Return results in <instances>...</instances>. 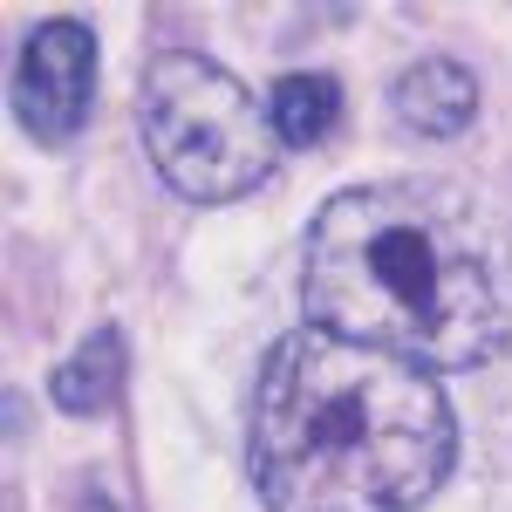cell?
Instances as JSON below:
<instances>
[{
	"label": "cell",
	"instance_id": "1",
	"mask_svg": "<svg viewBox=\"0 0 512 512\" xmlns=\"http://www.w3.org/2000/svg\"><path fill=\"white\" fill-rule=\"evenodd\" d=\"M301 308L431 376L485 369L512 349V246L451 178L349 185L308 226Z\"/></svg>",
	"mask_w": 512,
	"mask_h": 512
},
{
	"label": "cell",
	"instance_id": "2",
	"mask_svg": "<svg viewBox=\"0 0 512 512\" xmlns=\"http://www.w3.org/2000/svg\"><path fill=\"white\" fill-rule=\"evenodd\" d=\"M246 465L267 512H417L458 465V417L431 369L294 328L260 369Z\"/></svg>",
	"mask_w": 512,
	"mask_h": 512
},
{
	"label": "cell",
	"instance_id": "3",
	"mask_svg": "<svg viewBox=\"0 0 512 512\" xmlns=\"http://www.w3.org/2000/svg\"><path fill=\"white\" fill-rule=\"evenodd\" d=\"M137 123L158 178L192 205H233L260 192L280 164L274 110L212 55L171 48L144 69L137 89Z\"/></svg>",
	"mask_w": 512,
	"mask_h": 512
},
{
	"label": "cell",
	"instance_id": "4",
	"mask_svg": "<svg viewBox=\"0 0 512 512\" xmlns=\"http://www.w3.org/2000/svg\"><path fill=\"white\" fill-rule=\"evenodd\" d=\"M96 103V35L76 14H48L14 55V123L35 144H69Z\"/></svg>",
	"mask_w": 512,
	"mask_h": 512
},
{
	"label": "cell",
	"instance_id": "5",
	"mask_svg": "<svg viewBox=\"0 0 512 512\" xmlns=\"http://www.w3.org/2000/svg\"><path fill=\"white\" fill-rule=\"evenodd\" d=\"M390 117L410 130V137H431V144H451L465 137L478 117V76L451 55H424L410 62L403 76L390 82Z\"/></svg>",
	"mask_w": 512,
	"mask_h": 512
},
{
	"label": "cell",
	"instance_id": "6",
	"mask_svg": "<svg viewBox=\"0 0 512 512\" xmlns=\"http://www.w3.org/2000/svg\"><path fill=\"white\" fill-rule=\"evenodd\" d=\"M48 396H55L62 417H103V410L123 396V335L117 328H96V335L55 369Z\"/></svg>",
	"mask_w": 512,
	"mask_h": 512
},
{
	"label": "cell",
	"instance_id": "7",
	"mask_svg": "<svg viewBox=\"0 0 512 512\" xmlns=\"http://www.w3.org/2000/svg\"><path fill=\"white\" fill-rule=\"evenodd\" d=\"M267 110H274L280 144L308 151V144H321V137L335 130V117H342V82L321 76V69H294V76H280V82H274Z\"/></svg>",
	"mask_w": 512,
	"mask_h": 512
}]
</instances>
